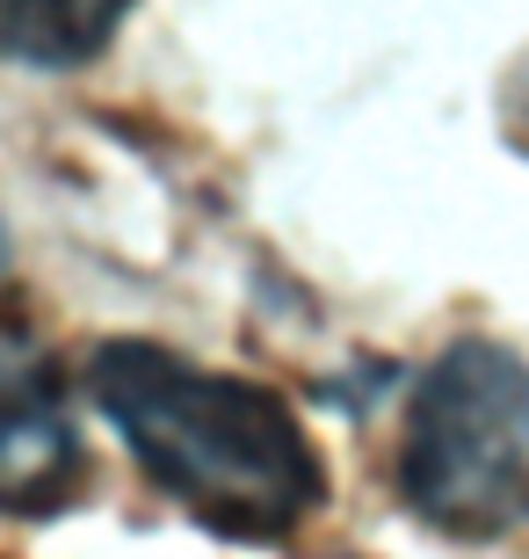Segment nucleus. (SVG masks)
Instances as JSON below:
<instances>
[{
  "instance_id": "nucleus-1",
  "label": "nucleus",
  "mask_w": 529,
  "mask_h": 559,
  "mask_svg": "<svg viewBox=\"0 0 529 559\" xmlns=\"http://www.w3.org/2000/svg\"><path fill=\"white\" fill-rule=\"evenodd\" d=\"M87 400L189 523L232 545H284L326 509V457L276 385L204 371L160 342H103Z\"/></svg>"
},
{
  "instance_id": "nucleus-2",
  "label": "nucleus",
  "mask_w": 529,
  "mask_h": 559,
  "mask_svg": "<svg viewBox=\"0 0 529 559\" xmlns=\"http://www.w3.org/2000/svg\"><path fill=\"white\" fill-rule=\"evenodd\" d=\"M392 487L443 538L486 545L529 523V356L449 342L407 393Z\"/></svg>"
},
{
  "instance_id": "nucleus-3",
  "label": "nucleus",
  "mask_w": 529,
  "mask_h": 559,
  "mask_svg": "<svg viewBox=\"0 0 529 559\" xmlns=\"http://www.w3.org/2000/svg\"><path fill=\"white\" fill-rule=\"evenodd\" d=\"M87 495V443L73 429L59 364L37 334L0 328V516H59Z\"/></svg>"
},
{
  "instance_id": "nucleus-4",
  "label": "nucleus",
  "mask_w": 529,
  "mask_h": 559,
  "mask_svg": "<svg viewBox=\"0 0 529 559\" xmlns=\"http://www.w3.org/2000/svg\"><path fill=\"white\" fill-rule=\"evenodd\" d=\"M139 0H0V59L29 73H73L103 59Z\"/></svg>"
},
{
  "instance_id": "nucleus-5",
  "label": "nucleus",
  "mask_w": 529,
  "mask_h": 559,
  "mask_svg": "<svg viewBox=\"0 0 529 559\" xmlns=\"http://www.w3.org/2000/svg\"><path fill=\"white\" fill-rule=\"evenodd\" d=\"M0 270H8V240H0Z\"/></svg>"
}]
</instances>
